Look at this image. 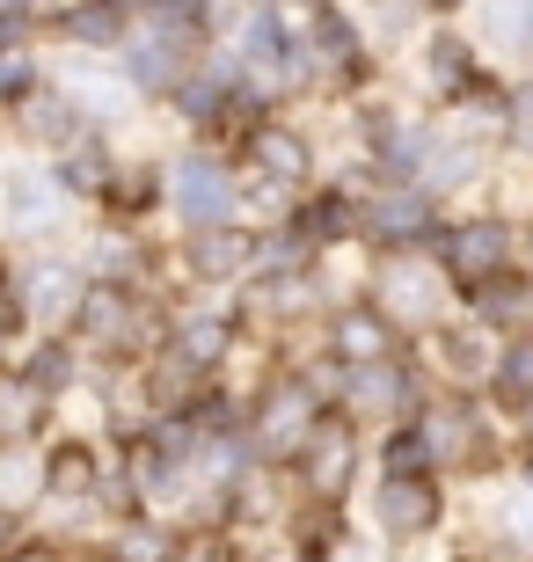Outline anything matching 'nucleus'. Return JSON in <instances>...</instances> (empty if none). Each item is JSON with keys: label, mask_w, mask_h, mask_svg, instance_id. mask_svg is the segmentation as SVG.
Masks as SVG:
<instances>
[{"label": "nucleus", "mask_w": 533, "mask_h": 562, "mask_svg": "<svg viewBox=\"0 0 533 562\" xmlns=\"http://www.w3.org/2000/svg\"><path fill=\"white\" fill-rule=\"evenodd\" d=\"M162 351L176 358V366H190V373L206 380V373H220L226 358L242 351V329H234V322H226L220 307H184V314H168Z\"/></svg>", "instance_id": "nucleus-12"}, {"label": "nucleus", "mask_w": 533, "mask_h": 562, "mask_svg": "<svg viewBox=\"0 0 533 562\" xmlns=\"http://www.w3.org/2000/svg\"><path fill=\"white\" fill-rule=\"evenodd\" d=\"M52 176H59L66 198H103L110 176H118V154H110V146L88 132V139H74L66 154H52Z\"/></svg>", "instance_id": "nucleus-19"}, {"label": "nucleus", "mask_w": 533, "mask_h": 562, "mask_svg": "<svg viewBox=\"0 0 533 562\" xmlns=\"http://www.w3.org/2000/svg\"><path fill=\"white\" fill-rule=\"evenodd\" d=\"M380 475H438V460H431L424 431H417V417L388 424V446H380Z\"/></svg>", "instance_id": "nucleus-25"}, {"label": "nucleus", "mask_w": 533, "mask_h": 562, "mask_svg": "<svg viewBox=\"0 0 533 562\" xmlns=\"http://www.w3.org/2000/svg\"><path fill=\"white\" fill-rule=\"evenodd\" d=\"M431 15H460V8H475V0H424Z\"/></svg>", "instance_id": "nucleus-31"}, {"label": "nucleus", "mask_w": 533, "mask_h": 562, "mask_svg": "<svg viewBox=\"0 0 533 562\" xmlns=\"http://www.w3.org/2000/svg\"><path fill=\"white\" fill-rule=\"evenodd\" d=\"M431 351L446 358L453 366V380H460V387H475V380H490V329H482V322H431Z\"/></svg>", "instance_id": "nucleus-20"}, {"label": "nucleus", "mask_w": 533, "mask_h": 562, "mask_svg": "<svg viewBox=\"0 0 533 562\" xmlns=\"http://www.w3.org/2000/svg\"><path fill=\"white\" fill-rule=\"evenodd\" d=\"M8 285H15V300H22L30 322L59 329L66 314L81 307V292H88V256H37V263H22Z\"/></svg>", "instance_id": "nucleus-10"}, {"label": "nucleus", "mask_w": 533, "mask_h": 562, "mask_svg": "<svg viewBox=\"0 0 533 562\" xmlns=\"http://www.w3.org/2000/svg\"><path fill=\"white\" fill-rule=\"evenodd\" d=\"M431 263L453 278V285H475V278H497L519 263V220L512 212H460L438 227V249Z\"/></svg>", "instance_id": "nucleus-2"}, {"label": "nucleus", "mask_w": 533, "mask_h": 562, "mask_svg": "<svg viewBox=\"0 0 533 562\" xmlns=\"http://www.w3.org/2000/svg\"><path fill=\"white\" fill-rule=\"evenodd\" d=\"M44 409H52V402H44V395H30L22 380H0V438H8V446H15L22 431H37V424H44Z\"/></svg>", "instance_id": "nucleus-28"}, {"label": "nucleus", "mask_w": 533, "mask_h": 562, "mask_svg": "<svg viewBox=\"0 0 533 562\" xmlns=\"http://www.w3.org/2000/svg\"><path fill=\"white\" fill-rule=\"evenodd\" d=\"M162 212L184 234L242 220V176H234V161H220V154H176L168 161V205Z\"/></svg>", "instance_id": "nucleus-1"}, {"label": "nucleus", "mask_w": 533, "mask_h": 562, "mask_svg": "<svg viewBox=\"0 0 533 562\" xmlns=\"http://www.w3.org/2000/svg\"><path fill=\"white\" fill-rule=\"evenodd\" d=\"M15 380L30 387V395H44V402L74 395V380H81V351H74V336H44L37 351L15 366Z\"/></svg>", "instance_id": "nucleus-18"}, {"label": "nucleus", "mask_w": 533, "mask_h": 562, "mask_svg": "<svg viewBox=\"0 0 533 562\" xmlns=\"http://www.w3.org/2000/svg\"><path fill=\"white\" fill-rule=\"evenodd\" d=\"M184 271L206 278V285H226V278H248L256 271V234L242 227V220H226V227H198L184 234Z\"/></svg>", "instance_id": "nucleus-13"}, {"label": "nucleus", "mask_w": 533, "mask_h": 562, "mask_svg": "<svg viewBox=\"0 0 533 562\" xmlns=\"http://www.w3.org/2000/svg\"><path fill=\"white\" fill-rule=\"evenodd\" d=\"M482 387L497 395V409H512V417L526 409V402H533V336H504V344H497Z\"/></svg>", "instance_id": "nucleus-21"}, {"label": "nucleus", "mask_w": 533, "mask_h": 562, "mask_svg": "<svg viewBox=\"0 0 533 562\" xmlns=\"http://www.w3.org/2000/svg\"><path fill=\"white\" fill-rule=\"evenodd\" d=\"M417 74H424L431 95H446V103H460L482 74H490V59H482V44L468 37V30H453V22H438V30H424V44H417Z\"/></svg>", "instance_id": "nucleus-11"}, {"label": "nucleus", "mask_w": 533, "mask_h": 562, "mask_svg": "<svg viewBox=\"0 0 533 562\" xmlns=\"http://www.w3.org/2000/svg\"><path fill=\"white\" fill-rule=\"evenodd\" d=\"M66 198L59 176H52V161H15L8 176H0V227L8 234H52L66 220Z\"/></svg>", "instance_id": "nucleus-8"}, {"label": "nucleus", "mask_w": 533, "mask_h": 562, "mask_svg": "<svg viewBox=\"0 0 533 562\" xmlns=\"http://www.w3.org/2000/svg\"><path fill=\"white\" fill-rule=\"evenodd\" d=\"M358 8H366V0H358Z\"/></svg>", "instance_id": "nucleus-34"}, {"label": "nucleus", "mask_w": 533, "mask_h": 562, "mask_svg": "<svg viewBox=\"0 0 533 562\" xmlns=\"http://www.w3.org/2000/svg\"><path fill=\"white\" fill-rule=\"evenodd\" d=\"M329 351L344 358V366H366V358L402 351V329H395V314L380 307V300H366V307H336L329 314Z\"/></svg>", "instance_id": "nucleus-14"}, {"label": "nucleus", "mask_w": 533, "mask_h": 562, "mask_svg": "<svg viewBox=\"0 0 533 562\" xmlns=\"http://www.w3.org/2000/svg\"><path fill=\"white\" fill-rule=\"evenodd\" d=\"M278 8H292V15H308V8H322V0H278Z\"/></svg>", "instance_id": "nucleus-33"}, {"label": "nucleus", "mask_w": 533, "mask_h": 562, "mask_svg": "<svg viewBox=\"0 0 533 562\" xmlns=\"http://www.w3.org/2000/svg\"><path fill=\"white\" fill-rule=\"evenodd\" d=\"M475 44L512 66H533V0H475Z\"/></svg>", "instance_id": "nucleus-16"}, {"label": "nucleus", "mask_w": 533, "mask_h": 562, "mask_svg": "<svg viewBox=\"0 0 533 562\" xmlns=\"http://www.w3.org/2000/svg\"><path fill=\"white\" fill-rule=\"evenodd\" d=\"M44 497L37 504H66V497H96V482H103V468H96V453H88L81 438H52L44 446Z\"/></svg>", "instance_id": "nucleus-17"}, {"label": "nucleus", "mask_w": 533, "mask_h": 562, "mask_svg": "<svg viewBox=\"0 0 533 562\" xmlns=\"http://www.w3.org/2000/svg\"><path fill=\"white\" fill-rule=\"evenodd\" d=\"M431 402V380L417 373L402 351H388V358H366V366H344V395H336V409H344L351 424L366 417V424H402V417H417Z\"/></svg>", "instance_id": "nucleus-3"}, {"label": "nucleus", "mask_w": 533, "mask_h": 562, "mask_svg": "<svg viewBox=\"0 0 533 562\" xmlns=\"http://www.w3.org/2000/svg\"><path fill=\"white\" fill-rule=\"evenodd\" d=\"M438 519H446L438 475H380V490H373V526H380L388 541H424V533H438Z\"/></svg>", "instance_id": "nucleus-9"}, {"label": "nucleus", "mask_w": 533, "mask_h": 562, "mask_svg": "<svg viewBox=\"0 0 533 562\" xmlns=\"http://www.w3.org/2000/svg\"><path fill=\"white\" fill-rule=\"evenodd\" d=\"M482 146L475 139H453V132H438V146H431V168H424V190L431 198H446V190H468V183H482Z\"/></svg>", "instance_id": "nucleus-22"}, {"label": "nucleus", "mask_w": 533, "mask_h": 562, "mask_svg": "<svg viewBox=\"0 0 533 562\" xmlns=\"http://www.w3.org/2000/svg\"><path fill=\"white\" fill-rule=\"evenodd\" d=\"M44 81H52V74H44V59H37V52H0V110L30 103V95H37Z\"/></svg>", "instance_id": "nucleus-27"}, {"label": "nucleus", "mask_w": 533, "mask_h": 562, "mask_svg": "<svg viewBox=\"0 0 533 562\" xmlns=\"http://www.w3.org/2000/svg\"><path fill=\"white\" fill-rule=\"evenodd\" d=\"M292 475H300V490H308V497H329V504L351 490V475H358V438H351V417H344V409H322V417H314L308 446L292 453Z\"/></svg>", "instance_id": "nucleus-6"}, {"label": "nucleus", "mask_w": 533, "mask_h": 562, "mask_svg": "<svg viewBox=\"0 0 533 562\" xmlns=\"http://www.w3.org/2000/svg\"><path fill=\"white\" fill-rule=\"evenodd\" d=\"M329 402L314 395L300 373H286V380H264L256 395H248V438H256V453L264 460H278V468H292V453L308 446V431H314V417H322Z\"/></svg>", "instance_id": "nucleus-4"}, {"label": "nucleus", "mask_w": 533, "mask_h": 562, "mask_svg": "<svg viewBox=\"0 0 533 562\" xmlns=\"http://www.w3.org/2000/svg\"><path fill=\"white\" fill-rule=\"evenodd\" d=\"M140 271H154V256L140 249V234L110 227V234H96V241H88V278H110V285H140Z\"/></svg>", "instance_id": "nucleus-23"}, {"label": "nucleus", "mask_w": 533, "mask_h": 562, "mask_svg": "<svg viewBox=\"0 0 533 562\" xmlns=\"http://www.w3.org/2000/svg\"><path fill=\"white\" fill-rule=\"evenodd\" d=\"M52 81H59L66 95H74V103L88 110V125H110V117H132V103H140V88L124 81L118 52H66Z\"/></svg>", "instance_id": "nucleus-7"}, {"label": "nucleus", "mask_w": 533, "mask_h": 562, "mask_svg": "<svg viewBox=\"0 0 533 562\" xmlns=\"http://www.w3.org/2000/svg\"><path fill=\"white\" fill-rule=\"evenodd\" d=\"M0 562H66L59 548H44V541H30V548H15V555H0Z\"/></svg>", "instance_id": "nucleus-29"}, {"label": "nucleus", "mask_w": 533, "mask_h": 562, "mask_svg": "<svg viewBox=\"0 0 533 562\" xmlns=\"http://www.w3.org/2000/svg\"><path fill=\"white\" fill-rule=\"evenodd\" d=\"M248 168H256V176H270V183H308L314 176V139L308 132H292V125H278V117H264V125L248 132Z\"/></svg>", "instance_id": "nucleus-15"}, {"label": "nucleus", "mask_w": 533, "mask_h": 562, "mask_svg": "<svg viewBox=\"0 0 533 562\" xmlns=\"http://www.w3.org/2000/svg\"><path fill=\"white\" fill-rule=\"evenodd\" d=\"M373 300L395 314V329H431V322H446V307H453V278L438 271L431 256L402 249L373 271Z\"/></svg>", "instance_id": "nucleus-5"}, {"label": "nucleus", "mask_w": 533, "mask_h": 562, "mask_svg": "<svg viewBox=\"0 0 533 562\" xmlns=\"http://www.w3.org/2000/svg\"><path fill=\"white\" fill-rule=\"evenodd\" d=\"M519 263L533 271V227H519Z\"/></svg>", "instance_id": "nucleus-32"}, {"label": "nucleus", "mask_w": 533, "mask_h": 562, "mask_svg": "<svg viewBox=\"0 0 533 562\" xmlns=\"http://www.w3.org/2000/svg\"><path fill=\"white\" fill-rule=\"evenodd\" d=\"M103 562H176V533H168L162 519H132L110 533V548H103Z\"/></svg>", "instance_id": "nucleus-24"}, {"label": "nucleus", "mask_w": 533, "mask_h": 562, "mask_svg": "<svg viewBox=\"0 0 533 562\" xmlns=\"http://www.w3.org/2000/svg\"><path fill=\"white\" fill-rule=\"evenodd\" d=\"M519 446H526V453H533V402H526V409H519Z\"/></svg>", "instance_id": "nucleus-30"}, {"label": "nucleus", "mask_w": 533, "mask_h": 562, "mask_svg": "<svg viewBox=\"0 0 533 562\" xmlns=\"http://www.w3.org/2000/svg\"><path fill=\"white\" fill-rule=\"evenodd\" d=\"M497 132H504V139H512L519 154L533 161V66L519 74V81H504V110H497Z\"/></svg>", "instance_id": "nucleus-26"}]
</instances>
